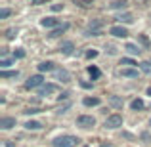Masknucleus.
<instances>
[{
	"label": "nucleus",
	"mask_w": 151,
	"mask_h": 147,
	"mask_svg": "<svg viewBox=\"0 0 151 147\" xmlns=\"http://www.w3.org/2000/svg\"><path fill=\"white\" fill-rule=\"evenodd\" d=\"M38 111H40V109H35V107H29V109H25L23 113H25V115H37Z\"/></svg>",
	"instance_id": "473e14b6"
},
{
	"label": "nucleus",
	"mask_w": 151,
	"mask_h": 147,
	"mask_svg": "<svg viewBox=\"0 0 151 147\" xmlns=\"http://www.w3.org/2000/svg\"><path fill=\"white\" fill-rule=\"evenodd\" d=\"M115 19H117V21L121 23V25H130V23L134 21V15L126 11V14H121V15H117V17H115Z\"/></svg>",
	"instance_id": "9b49d317"
},
{
	"label": "nucleus",
	"mask_w": 151,
	"mask_h": 147,
	"mask_svg": "<svg viewBox=\"0 0 151 147\" xmlns=\"http://www.w3.org/2000/svg\"><path fill=\"white\" fill-rule=\"evenodd\" d=\"M12 57H14V59H23V57H25V50H23V48H17V50H14Z\"/></svg>",
	"instance_id": "393cba45"
},
{
	"label": "nucleus",
	"mask_w": 151,
	"mask_h": 147,
	"mask_svg": "<svg viewBox=\"0 0 151 147\" xmlns=\"http://www.w3.org/2000/svg\"><path fill=\"white\" fill-rule=\"evenodd\" d=\"M10 14H12V11L8 10V8H2V10H0V19H6Z\"/></svg>",
	"instance_id": "7c9ffc66"
},
{
	"label": "nucleus",
	"mask_w": 151,
	"mask_h": 147,
	"mask_svg": "<svg viewBox=\"0 0 151 147\" xmlns=\"http://www.w3.org/2000/svg\"><path fill=\"white\" fill-rule=\"evenodd\" d=\"M107 52H109V55H115L117 54V48L115 46H107Z\"/></svg>",
	"instance_id": "e433bc0d"
},
{
	"label": "nucleus",
	"mask_w": 151,
	"mask_h": 147,
	"mask_svg": "<svg viewBox=\"0 0 151 147\" xmlns=\"http://www.w3.org/2000/svg\"><path fill=\"white\" fill-rule=\"evenodd\" d=\"M25 128H27V130H40L42 124H40L38 120H27V122H25Z\"/></svg>",
	"instance_id": "6ab92c4d"
},
{
	"label": "nucleus",
	"mask_w": 151,
	"mask_h": 147,
	"mask_svg": "<svg viewBox=\"0 0 151 147\" xmlns=\"http://www.w3.org/2000/svg\"><path fill=\"white\" fill-rule=\"evenodd\" d=\"M138 38H140V42H142V44H144V46H145V48H149V46H151V42H149V38H147V37H145V34H140V37H138Z\"/></svg>",
	"instance_id": "c756f323"
},
{
	"label": "nucleus",
	"mask_w": 151,
	"mask_h": 147,
	"mask_svg": "<svg viewBox=\"0 0 151 147\" xmlns=\"http://www.w3.org/2000/svg\"><path fill=\"white\" fill-rule=\"evenodd\" d=\"M77 6H81V8H88V6H92L94 4V0H73Z\"/></svg>",
	"instance_id": "a878e982"
},
{
	"label": "nucleus",
	"mask_w": 151,
	"mask_h": 147,
	"mask_svg": "<svg viewBox=\"0 0 151 147\" xmlns=\"http://www.w3.org/2000/svg\"><path fill=\"white\" fill-rule=\"evenodd\" d=\"M88 75L92 77V80H96V78H100V69H98L96 65H90L88 67Z\"/></svg>",
	"instance_id": "412c9836"
},
{
	"label": "nucleus",
	"mask_w": 151,
	"mask_h": 147,
	"mask_svg": "<svg viewBox=\"0 0 151 147\" xmlns=\"http://www.w3.org/2000/svg\"><path fill=\"white\" fill-rule=\"evenodd\" d=\"M82 103H84L86 107H96V105H100V98H84Z\"/></svg>",
	"instance_id": "a211bd4d"
},
{
	"label": "nucleus",
	"mask_w": 151,
	"mask_h": 147,
	"mask_svg": "<svg viewBox=\"0 0 151 147\" xmlns=\"http://www.w3.org/2000/svg\"><path fill=\"white\" fill-rule=\"evenodd\" d=\"M144 105H145V103H144V99H140V98H138V99H134V101L130 103L132 111H142V109H144Z\"/></svg>",
	"instance_id": "aec40b11"
},
{
	"label": "nucleus",
	"mask_w": 151,
	"mask_h": 147,
	"mask_svg": "<svg viewBox=\"0 0 151 147\" xmlns=\"http://www.w3.org/2000/svg\"><path fill=\"white\" fill-rule=\"evenodd\" d=\"M4 34H6V38H10V40H12L14 37H17V29H8Z\"/></svg>",
	"instance_id": "c85d7f7f"
},
{
	"label": "nucleus",
	"mask_w": 151,
	"mask_h": 147,
	"mask_svg": "<svg viewBox=\"0 0 151 147\" xmlns=\"http://www.w3.org/2000/svg\"><path fill=\"white\" fill-rule=\"evenodd\" d=\"M81 86H82V88H86V90H90V88H92V82H86V80H81Z\"/></svg>",
	"instance_id": "c9c22d12"
},
{
	"label": "nucleus",
	"mask_w": 151,
	"mask_h": 147,
	"mask_svg": "<svg viewBox=\"0 0 151 147\" xmlns=\"http://www.w3.org/2000/svg\"><path fill=\"white\" fill-rule=\"evenodd\" d=\"M59 50H61V54H65V55H69V54H73V50H75V44L73 42H63L61 46H59Z\"/></svg>",
	"instance_id": "dca6fc26"
},
{
	"label": "nucleus",
	"mask_w": 151,
	"mask_h": 147,
	"mask_svg": "<svg viewBox=\"0 0 151 147\" xmlns=\"http://www.w3.org/2000/svg\"><path fill=\"white\" fill-rule=\"evenodd\" d=\"M78 143L77 136H59L54 140V147H75Z\"/></svg>",
	"instance_id": "f257e3e1"
},
{
	"label": "nucleus",
	"mask_w": 151,
	"mask_h": 147,
	"mask_svg": "<svg viewBox=\"0 0 151 147\" xmlns=\"http://www.w3.org/2000/svg\"><path fill=\"white\" fill-rule=\"evenodd\" d=\"M109 34L115 37V38H126V37H128V31H126L124 25H113L109 29Z\"/></svg>",
	"instance_id": "39448f33"
},
{
	"label": "nucleus",
	"mask_w": 151,
	"mask_h": 147,
	"mask_svg": "<svg viewBox=\"0 0 151 147\" xmlns=\"http://www.w3.org/2000/svg\"><path fill=\"white\" fill-rule=\"evenodd\" d=\"M58 92V84H42L38 88V96H50V94H55Z\"/></svg>",
	"instance_id": "0eeeda50"
},
{
	"label": "nucleus",
	"mask_w": 151,
	"mask_h": 147,
	"mask_svg": "<svg viewBox=\"0 0 151 147\" xmlns=\"http://www.w3.org/2000/svg\"><path fill=\"white\" fill-rule=\"evenodd\" d=\"M124 50L128 52L130 55H140V52H142V48L138 44H132V42H126L124 44Z\"/></svg>",
	"instance_id": "f8f14e48"
},
{
	"label": "nucleus",
	"mask_w": 151,
	"mask_h": 147,
	"mask_svg": "<svg viewBox=\"0 0 151 147\" xmlns=\"http://www.w3.org/2000/svg\"><path fill=\"white\" fill-rule=\"evenodd\" d=\"M121 65H124V67H134V65H136V61H134V59H130V57H122V59H121Z\"/></svg>",
	"instance_id": "bb28decb"
},
{
	"label": "nucleus",
	"mask_w": 151,
	"mask_h": 147,
	"mask_svg": "<svg viewBox=\"0 0 151 147\" xmlns=\"http://www.w3.org/2000/svg\"><path fill=\"white\" fill-rule=\"evenodd\" d=\"M17 71H2V73H0V77H2V78H15V77H17Z\"/></svg>",
	"instance_id": "5701e85b"
},
{
	"label": "nucleus",
	"mask_w": 151,
	"mask_h": 147,
	"mask_svg": "<svg viewBox=\"0 0 151 147\" xmlns=\"http://www.w3.org/2000/svg\"><path fill=\"white\" fill-rule=\"evenodd\" d=\"M46 2H50V0H31L33 6H40V4H46Z\"/></svg>",
	"instance_id": "f704fd0d"
},
{
	"label": "nucleus",
	"mask_w": 151,
	"mask_h": 147,
	"mask_svg": "<svg viewBox=\"0 0 151 147\" xmlns=\"http://www.w3.org/2000/svg\"><path fill=\"white\" fill-rule=\"evenodd\" d=\"M67 29H69V25H67V23H63V25H59V27H55V29H52L48 37H50V38H58V37H61V34L65 33Z\"/></svg>",
	"instance_id": "1a4fd4ad"
},
{
	"label": "nucleus",
	"mask_w": 151,
	"mask_h": 147,
	"mask_svg": "<svg viewBox=\"0 0 151 147\" xmlns=\"http://www.w3.org/2000/svg\"><path fill=\"white\" fill-rule=\"evenodd\" d=\"M140 69L144 71L145 75H151V61H142L140 63Z\"/></svg>",
	"instance_id": "b1692460"
},
{
	"label": "nucleus",
	"mask_w": 151,
	"mask_h": 147,
	"mask_svg": "<svg viewBox=\"0 0 151 147\" xmlns=\"http://www.w3.org/2000/svg\"><path fill=\"white\" fill-rule=\"evenodd\" d=\"M109 105L113 109H122V98L119 96H109Z\"/></svg>",
	"instance_id": "4468645a"
},
{
	"label": "nucleus",
	"mask_w": 151,
	"mask_h": 147,
	"mask_svg": "<svg viewBox=\"0 0 151 147\" xmlns=\"http://www.w3.org/2000/svg\"><path fill=\"white\" fill-rule=\"evenodd\" d=\"M101 25H103V23L100 21V19H96V21H90L88 31H101Z\"/></svg>",
	"instance_id": "4be33fe9"
},
{
	"label": "nucleus",
	"mask_w": 151,
	"mask_h": 147,
	"mask_svg": "<svg viewBox=\"0 0 151 147\" xmlns=\"http://www.w3.org/2000/svg\"><path fill=\"white\" fill-rule=\"evenodd\" d=\"M96 55H98V50H88V52H86V57H88V59H94Z\"/></svg>",
	"instance_id": "2f4dec72"
},
{
	"label": "nucleus",
	"mask_w": 151,
	"mask_h": 147,
	"mask_svg": "<svg viewBox=\"0 0 151 147\" xmlns=\"http://www.w3.org/2000/svg\"><path fill=\"white\" fill-rule=\"evenodd\" d=\"M40 25L44 27V29H55V27H59V21L55 17H44V19H40Z\"/></svg>",
	"instance_id": "6e6552de"
},
{
	"label": "nucleus",
	"mask_w": 151,
	"mask_h": 147,
	"mask_svg": "<svg viewBox=\"0 0 151 147\" xmlns=\"http://www.w3.org/2000/svg\"><path fill=\"white\" fill-rule=\"evenodd\" d=\"M14 61H15V59H0V67H2V69H6V67L14 65Z\"/></svg>",
	"instance_id": "cd10ccee"
},
{
	"label": "nucleus",
	"mask_w": 151,
	"mask_h": 147,
	"mask_svg": "<svg viewBox=\"0 0 151 147\" xmlns=\"http://www.w3.org/2000/svg\"><path fill=\"white\" fill-rule=\"evenodd\" d=\"M119 75L124 77V78H138V77H140L138 69H134V67H122V69L119 71Z\"/></svg>",
	"instance_id": "423d86ee"
},
{
	"label": "nucleus",
	"mask_w": 151,
	"mask_h": 147,
	"mask_svg": "<svg viewBox=\"0 0 151 147\" xmlns=\"http://www.w3.org/2000/svg\"><path fill=\"white\" fill-rule=\"evenodd\" d=\"M42 84H44V77H42V73H38V75H33V77L27 78L25 88H27V90H33V88H37V90H38Z\"/></svg>",
	"instance_id": "7ed1b4c3"
},
{
	"label": "nucleus",
	"mask_w": 151,
	"mask_h": 147,
	"mask_svg": "<svg viewBox=\"0 0 151 147\" xmlns=\"http://www.w3.org/2000/svg\"><path fill=\"white\" fill-rule=\"evenodd\" d=\"M67 98H69V94H67V92H63V94H61V96H59V98H58V101H61V99H67Z\"/></svg>",
	"instance_id": "4c0bfd02"
},
{
	"label": "nucleus",
	"mask_w": 151,
	"mask_h": 147,
	"mask_svg": "<svg viewBox=\"0 0 151 147\" xmlns=\"http://www.w3.org/2000/svg\"><path fill=\"white\" fill-rule=\"evenodd\" d=\"M98 147H113V143H100Z\"/></svg>",
	"instance_id": "58836bf2"
},
{
	"label": "nucleus",
	"mask_w": 151,
	"mask_h": 147,
	"mask_svg": "<svg viewBox=\"0 0 151 147\" xmlns=\"http://www.w3.org/2000/svg\"><path fill=\"white\" fill-rule=\"evenodd\" d=\"M84 147H88V145H84Z\"/></svg>",
	"instance_id": "a19ab883"
},
{
	"label": "nucleus",
	"mask_w": 151,
	"mask_h": 147,
	"mask_svg": "<svg viewBox=\"0 0 151 147\" xmlns=\"http://www.w3.org/2000/svg\"><path fill=\"white\" fill-rule=\"evenodd\" d=\"M14 126H15V118L14 117L0 118V128H2V130H10V128H14Z\"/></svg>",
	"instance_id": "9d476101"
},
{
	"label": "nucleus",
	"mask_w": 151,
	"mask_h": 147,
	"mask_svg": "<svg viewBox=\"0 0 151 147\" xmlns=\"http://www.w3.org/2000/svg\"><path fill=\"white\" fill-rule=\"evenodd\" d=\"M63 10V4H52V11H61Z\"/></svg>",
	"instance_id": "72a5a7b5"
},
{
	"label": "nucleus",
	"mask_w": 151,
	"mask_h": 147,
	"mask_svg": "<svg viewBox=\"0 0 151 147\" xmlns=\"http://www.w3.org/2000/svg\"><path fill=\"white\" fill-rule=\"evenodd\" d=\"M149 126H151V118H149Z\"/></svg>",
	"instance_id": "ea45409f"
},
{
	"label": "nucleus",
	"mask_w": 151,
	"mask_h": 147,
	"mask_svg": "<svg viewBox=\"0 0 151 147\" xmlns=\"http://www.w3.org/2000/svg\"><path fill=\"white\" fill-rule=\"evenodd\" d=\"M37 67H38V73H50V71H54V63L52 61H42Z\"/></svg>",
	"instance_id": "ddd939ff"
},
{
	"label": "nucleus",
	"mask_w": 151,
	"mask_h": 147,
	"mask_svg": "<svg viewBox=\"0 0 151 147\" xmlns=\"http://www.w3.org/2000/svg\"><path fill=\"white\" fill-rule=\"evenodd\" d=\"M126 6H128V2H126V0H115V2L109 4L111 10H124Z\"/></svg>",
	"instance_id": "f3484780"
},
{
	"label": "nucleus",
	"mask_w": 151,
	"mask_h": 147,
	"mask_svg": "<svg viewBox=\"0 0 151 147\" xmlns=\"http://www.w3.org/2000/svg\"><path fill=\"white\" fill-rule=\"evenodd\" d=\"M77 126H81V128H92V126H96V118L92 115H81L77 118Z\"/></svg>",
	"instance_id": "20e7f679"
},
{
	"label": "nucleus",
	"mask_w": 151,
	"mask_h": 147,
	"mask_svg": "<svg viewBox=\"0 0 151 147\" xmlns=\"http://www.w3.org/2000/svg\"><path fill=\"white\" fill-rule=\"evenodd\" d=\"M55 78H58V80H61V82H69L71 80V73H69V71H65V69H61V71H58V73H55Z\"/></svg>",
	"instance_id": "2eb2a0df"
},
{
	"label": "nucleus",
	"mask_w": 151,
	"mask_h": 147,
	"mask_svg": "<svg viewBox=\"0 0 151 147\" xmlns=\"http://www.w3.org/2000/svg\"><path fill=\"white\" fill-rule=\"evenodd\" d=\"M121 126H122V115L113 113V115H109V117L105 118V128L115 130V128H121Z\"/></svg>",
	"instance_id": "f03ea898"
}]
</instances>
